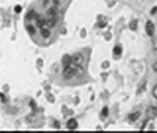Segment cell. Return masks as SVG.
Instances as JSON below:
<instances>
[{"label":"cell","mask_w":157,"mask_h":133,"mask_svg":"<svg viewBox=\"0 0 157 133\" xmlns=\"http://www.w3.org/2000/svg\"><path fill=\"white\" fill-rule=\"evenodd\" d=\"M71 63H72V57L69 56V55H65V56L63 57V65H64V66L69 65Z\"/></svg>","instance_id":"10"},{"label":"cell","mask_w":157,"mask_h":133,"mask_svg":"<svg viewBox=\"0 0 157 133\" xmlns=\"http://www.w3.org/2000/svg\"><path fill=\"white\" fill-rule=\"evenodd\" d=\"M40 34L43 38H48L50 36H51V32H50L48 28L42 27V28H41Z\"/></svg>","instance_id":"8"},{"label":"cell","mask_w":157,"mask_h":133,"mask_svg":"<svg viewBox=\"0 0 157 133\" xmlns=\"http://www.w3.org/2000/svg\"><path fill=\"white\" fill-rule=\"evenodd\" d=\"M121 52H122V49H121V46H119V45L115 46L114 49H113V53H114V55H120L121 54Z\"/></svg>","instance_id":"12"},{"label":"cell","mask_w":157,"mask_h":133,"mask_svg":"<svg viewBox=\"0 0 157 133\" xmlns=\"http://www.w3.org/2000/svg\"><path fill=\"white\" fill-rule=\"evenodd\" d=\"M84 61L83 55L81 53H76L72 56V63L75 65L80 66Z\"/></svg>","instance_id":"3"},{"label":"cell","mask_w":157,"mask_h":133,"mask_svg":"<svg viewBox=\"0 0 157 133\" xmlns=\"http://www.w3.org/2000/svg\"><path fill=\"white\" fill-rule=\"evenodd\" d=\"M156 11H157V7L154 8H153L152 10H151V14H155Z\"/></svg>","instance_id":"18"},{"label":"cell","mask_w":157,"mask_h":133,"mask_svg":"<svg viewBox=\"0 0 157 133\" xmlns=\"http://www.w3.org/2000/svg\"><path fill=\"white\" fill-rule=\"evenodd\" d=\"M152 68L154 69V71L157 73V62H155V63L153 64V65H152Z\"/></svg>","instance_id":"17"},{"label":"cell","mask_w":157,"mask_h":133,"mask_svg":"<svg viewBox=\"0 0 157 133\" xmlns=\"http://www.w3.org/2000/svg\"><path fill=\"white\" fill-rule=\"evenodd\" d=\"M36 25L37 27L39 28H42L45 25H46V18L44 17H42V15H37L36 17Z\"/></svg>","instance_id":"6"},{"label":"cell","mask_w":157,"mask_h":133,"mask_svg":"<svg viewBox=\"0 0 157 133\" xmlns=\"http://www.w3.org/2000/svg\"><path fill=\"white\" fill-rule=\"evenodd\" d=\"M78 126V123L76 119H70L66 123V127L70 130H74L76 129Z\"/></svg>","instance_id":"7"},{"label":"cell","mask_w":157,"mask_h":133,"mask_svg":"<svg viewBox=\"0 0 157 133\" xmlns=\"http://www.w3.org/2000/svg\"><path fill=\"white\" fill-rule=\"evenodd\" d=\"M152 95H153L154 98H155L157 99V84H155V86L152 89Z\"/></svg>","instance_id":"14"},{"label":"cell","mask_w":157,"mask_h":133,"mask_svg":"<svg viewBox=\"0 0 157 133\" xmlns=\"http://www.w3.org/2000/svg\"><path fill=\"white\" fill-rule=\"evenodd\" d=\"M145 115L148 119H154L157 117V108L155 107H150L146 109Z\"/></svg>","instance_id":"4"},{"label":"cell","mask_w":157,"mask_h":133,"mask_svg":"<svg viewBox=\"0 0 157 133\" xmlns=\"http://www.w3.org/2000/svg\"><path fill=\"white\" fill-rule=\"evenodd\" d=\"M77 65H75L74 64L71 63L69 65L64 66L63 71V77L66 79H70L72 78H73L76 74L77 73V69H78Z\"/></svg>","instance_id":"2"},{"label":"cell","mask_w":157,"mask_h":133,"mask_svg":"<svg viewBox=\"0 0 157 133\" xmlns=\"http://www.w3.org/2000/svg\"><path fill=\"white\" fill-rule=\"evenodd\" d=\"M26 29H27V31L28 32V33L31 34V35H34L35 32H36V29L32 25H27Z\"/></svg>","instance_id":"11"},{"label":"cell","mask_w":157,"mask_h":133,"mask_svg":"<svg viewBox=\"0 0 157 133\" xmlns=\"http://www.w3.org/2000/svg\"><path fill=\"white\" fill-rule=\"evenodd\" d=\"M136 27H137V22L136 21H133L131 22V24H130V27L131 30H136Z\"/></svg>","instance_id":"13"},{"label":"cell","mask_w":157,"mask_h":133,"mask_svg":"<svg viewBox=\"0 0 157 133\" xmlns=\"http://www.w3.org/2000/svg\"><path fill=\"white\" fill-rule=\"evenodd\" d=\"M140 117H141V112H133L131 114H130L128 116L129 119H130L131 121H136Z\"/></svg>","instance_id":"9"},{"label":"cell","mask_w":157,"mask_h":133,"mask_svg":"<svg viewBox=\"0 0 157 133\" xmlns=\"http://www.w3.org/2000/svg\"><path fill=\"white\" fill-rule=\"evenodd\" d=\"M14 11L16 12L17 13H19L20 12L22 11V7H21V6H19V5H17L16 7L14 8Z\"/></svg>","instance_id":"15"},{"label":"cell","mask_w":157,"mask_h":133,"mask_svg":"<svg viewBox=\"0 0 157 133\" xmlns=\"http://www.w3.org/2000/svg\"><path fill=\"white\" fill-rule=\"evenodd\" d=\"M58 12L55 7L50 8L47 12V18H46V25L48 27H53L58 22Z\"/></svg>","instance_id":"1"},{"label":"cell","mask_w":157,"mask_h":133,"mask_svg":"<svg viewBox=\"0 0 157 133\" xmlns=\"http://www.w3.org/2000/svg\"><path fill=\"white\" fill-rule=\"evenodd\" d=\"M145 32L149 37H152L155 33V25L151 21H148L145 24Z\"/></svg>","instance_id":"5"},{"label":"cell","mask_w":157,"mask_h":133,"mask_svg":"<svg viewBox=\"0 0 157 133\" xmlns=\"http://www.w3.org/2000/svg\"><path fill=\"white\" fill-rule=\"evenodd\" d=\"M102 114L104 116H107L108 115V108H104L103 110H102Z\"/></svg>","instance_id":"16"}]
</instances>
